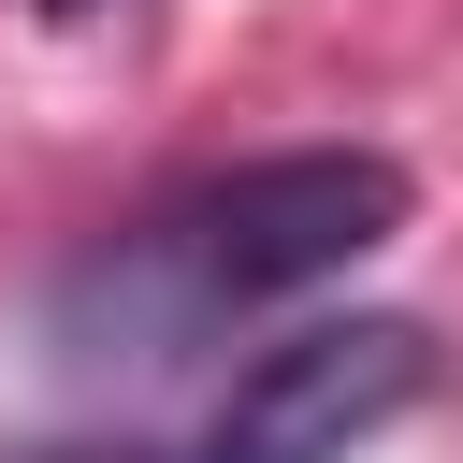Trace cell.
Instances as JSON below:
<instances>
[{
	"label": "cell",
	"mask_w": 463,
	"mask_h": 463,
	"mask_svg": "<svg viewBox=\"0 0 463 463\" xmlns=\"http://www.w3.org/2000/svg\"><path fill=\"white\" fill-rule=\"evenodd\" d=\"M14 14H29V29H87L101 0H14Z\"/></svg>",
	"instance_id": "4"
},
{
	"label": "cell",
	"mask_w": 463,
	"mask_h": 463,
	"mask_svg": "<svg viewBox=\"0 0 463 463\" xmlns=\"http://www.w3.org/2000/svg\"><path fill=\"white\" fill-rule=\"evenodd\" d=\"M391 232H405V159H376V145H275V159L188 174L130 232H101L43 289V347L72 376H159V362L217 347L232 318H275V304L333 289Z\"/></svg>",
	"instance_id": "1"
},
{
	"label": "cell",
	"mask_w": 463,
	"mask_h": 463,
	"mask_svg": "<svg viewBox=\"0 0 463 463\" xmlns=\"http://www.w3.org/2000/svg\"><path fill=\"white\" fill-rule=\"evenodd\" d=\"M0 463H145V449H116V434H29V449H0Z\"/></svg>",
	"instance_id": "3"
},
{
	"label": "cell",
	"mask_w": 463,
	"mask_h": 463,
	"mask_svg": "<svg viewBox=\"0 0 463 463\" xmlns=\"http://www.w3.org/2000/svg\"><path fill=\"white\" fill-rule=\"evenodd\" d=\"M420 391H434V333L420 318H304L217 391L188 463H362Z\"/></svg>",
	"instance_id": "2"
}]
</instances>
